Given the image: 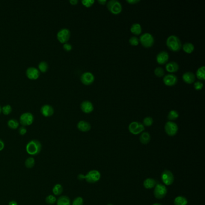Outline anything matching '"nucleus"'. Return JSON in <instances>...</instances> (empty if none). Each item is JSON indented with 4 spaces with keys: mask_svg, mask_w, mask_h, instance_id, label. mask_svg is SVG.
<instances>
[{
    "mask_svg": "<svg viewBox=\"0 0 205 205\" xmlns=\"http://www.w3.org/2000/svg\"><path fill=\"white\" fill-rule=\"evenodd\" d=\"M42 145L37 140H31L26 145V151L30 156H36L41 153Z\"/></svg>",
    "mask_w": 205,
    "mask_h": 205,
    "instance_id": "1",
    "label": "nucleus"
},
{
    "mask_svg": "<svg viewBox=\"0 0 205 205\" xmlns=\"http://www.w3.org/2000/svg\"><path fill=\"white\" fill-rule=\"evenodd\" d=\"M166 45L173 51H179L182 48V43L179 38L175 35H171L167 39Z\"/></svg>",
    "mask_w": 205,
    "mask_h": 205,
    "instance_id": "2",
    "label": "nucleus"
},
{
    "mask_svg": "<svg viewBox=\"0 0 205 205\" xmlns=\"http://www.w3.org/2000/svg\"><path fill=\"white\" fill-rule=\"evenodd\" d=\"M33 114L30 112L22 113L19 117V123L23 126H28L31 125L34 122Z\"/></svg>",
    "mask_w": 205,
    "mask_h": 205,
    "instance_id": "3",
    "label": "nucleus"
},
{
    "mask_svg": "<svg viewBox=\"0 0 205 205\" xmlns=\"http://www.w3.org/2000/svg\"><path fill=\"white\" fill-rule=\"evenodd\" d=\"M108 10L114 15H118L122 11V4L117 0H110L107 3Z\"/></svg>",
    "mask_w": 205,
    "mask_h": 205,
    "instance_id": "4",
    "label": "nucleus"
},
{
    "mask_svg": "<svg viewBox=\"0 0 205 205\" xmlns=\"http://www.w3.org/2000/svg\"><path fill=\"white\" fill-rule=\"evenodd\" d=\"M139 41L141 45L145 48H150L153 46L155 42L154 36L149 33H145L141 35Z\"/></svg>",
    "mask_w": 205,
    "mask_h": 205,
    "instance_id": "5",
    "label": "nucleus"
},
{
    "mask_svg": "<svg viewBox=\"0 0 205 205\" xmlns=\"http://www.w3.org/2000/svg\"><path fill=\"white\" fill-rule=\"evenodd\" d=\"M70 31L69 29L66 28H61L58 31L57 34V40L59 41V42L63 44L68 43L70 39Z\"/></svg>",
    "mask_w": 205,
    "mask_h": 205,
    "instance_id": "6",
    "label": "nucleus"
},
{
    "mask_svg": "<svg viewBox=\"0 0 205 205\" xmlns=\"http://www.w3.org/2000/svg\"><path fill=\"white\" fill-rule=\"evenodd\" d=\"M128 129L131 134L137 135L141 133L145 130V126L140 122H132L129 124Z\"/></svg>",
    "mask_w": 205,
    "mask_h": 205,
    "instance_id": "7",
    "label": "nucleus"
},
{
    "mask_svg": "<svg viewBox=\"0 0 205 205\" xmlns=\"http://www.w3.org/2000/svg\"><path fill=\"white\" fill-rule=\"evenodd\" d=\"M167 193V189L166 187L161 184H157L155 187L154 196L158 199H162L165 197Z\"/></svg>",
    "mask_w": 205,
    "mask_h": 205,
    "instance_id": "8",
    "label": "nucleus"
},
{
    "mask_svg": "<svg viewBox=\"0 0 205 205\" xmlns=\"http://www.w3.org/2000/svg\"><path fill=\"white\" fill-rule=\"evenodd\" d=\"M165 131L169 136H174L178 131V125L172 121L167 122L165 125Z\"/></svg>",
    "mask_w": 205,
    "mask_h": 205,
    "instance_id": "9",
    "label": "nucleus"
},
{
    "mask_svg": "<svg viewBox=\"0 0 205 205\" xmlns=\"http://www.w3.org/2000/svg\"><path fill=\"white\" fill-rule=\"evenodd\" d=\"M101 178V173L96 170L89 171L84 177L86 181L90 184H94L99 181Z\"/></svg>",
    "mask_w": 205,
    "mask_h": 205,
    "instance_id": "10",
    "label": "nucleus"
},
{
    "mask_svg": "<svg viewBox=\"0 0 205 205\" xmlns=\"http://www.w3.org/2000/svg\"><path fill=\"white\" fill-rule=\"evenodd\" d=\"M161 179L163 183L165 185H171L174 182V178L173 174L171 171L168 170H165L162 172Z\"/></svg>",
    "mask_w": 205,
    "mask_h": 205,
    "instance_id": "11",
    "label": "nucleus"
},
{
    "mask_svg": "<svg viewBox=\"0 0 205 205\" xmlns=\"http://www.w3.org/2000/svg\"><path fill=\"white\" fill-rule=\"evenodd\" d=\"M26 76L30 80H36L39 77L41 72L39 69L34 67H29L26 70Z\"/></svg>",
    "mask_w": 205,
    "mask_h": 205,
    "instance_id": "12",
    "label": "nucleus"
},
{
    "mask_svg": "<svg viewBox=\"0 0 205 205\" xmlns=\"http://www.w3.org/2000/svg\"><path fill=\"white\" fill-rule=\"evenodd\" d=\"M80 79L83 84L87 86L90 85L94 82V75L92 72H86L81 75V76L80 77Z\"/></svg>",
    "mask_w": 205,
    "mask_h": 205,
    "instance_id": "13",
    "label": "nucleus"
},
{
    "mask_svg": "<svg viewBox=\"0 0 205 205\" xmlns=\"http://www.w3.org/2000/svg\"><path fill=\"white\" fill-rule=\"evenodd\" d=\"M163 81L166 86H174L178 82V78L173 74H169L163 78Z\"/></svg>",
    "mask_w": 205,
    "mask_h": 205,
    "instance_id": "14",
    "label": "nucleus"
},
{
    "mask_svg": "<svg viewBox=\"0 0 205 205\" xmlns=\"http://www.w3.org/2000/svg\"><path fill=\"white\" fill-rule=\"evenodd\" d=\"M41 113L45 117H50L54 113V109L51 105L49 104H45L42 106L41 108Z\"/></svg>",
    "mask_w": 205,
    "mask_h": 205,
    "instance_id": "15",
    "label": "nucleus"
},
{
    "mask_svg": "<svg viewBox=\"0 0 205 205\" xmlns=\"http://www.w3.org/2000/svg\"><path fill=\"white\" fill-rule=\"evenodd\" d=\"M80 108L83 112L87 113V114L92 112L94 110L93 105L90 101H83L80 105Z\"/></svg>",
    "mask_w": 205,
    "mask_h": 205,
    "instance_id": "16",
    "label": "nucleus"
},
{
    "mask_svg": "<svg viewBox=\"0 0 205 205\" xmlns=\"http://www.w3.org/2000/svg\"><path fill=\"white\" fill-rule=\"evenodd\" d=\"M169 59V55L168 52L165 51L160 52L156 55V61L160 64H165Z\"/></svg>",
    "mask_w": 205,
    "mask_h": 205,
    "instance_id": "17",
    "label": "nucleus"
},
{
    "mask_svg": "<svg viewBox=\"0 0 205 205\" xmlns=\"http://www.w3.org/2000/svg\"><path fill=\"white\" fill-rule=\"evenodd\" d=\"M184 81L187 84H192L195 82L196 75L192 72H186L182 75Z\"/></svg>",
    "mask_w": 205,
    "mask_h": 205,
    "instance_id": "18",
    "label": "nucleus"
},
{
    "mask_svg": "<svg viewBox=\"0 0 205 205\" xmlns=\"http://www.w3.org/2000/svg\"><path fill=\"white\" fill-rule=\"evenodd\" d=\"M77 128L81 132H88L91 129V125L88 122L84 120L79 121L77 124Z\"/></svg>",
    "mask_w": 205,
    "mask_h": 205,
    "instance_id": "19",
    "label": "nucleus"
},
{
    "mask_svg": "<svg viewBox=\"0 0 205 205\" xmlns=\"http://www.w3.org/2000/svg\"><path fill=\"white\" fill-rule=\"evenodd\" d=\"M179 64L175 61H170L167 63L165 65V69L167 72L170 73H174L179 70Z\"/></svg>",
    "mask_w": 205,
    "mask_h": 205,
    "instance_id": "20",
    "label": "nucleus"
},
{
    "mask_svg": "<svg viewBox=\"0 0 205 205\" xmlns=\"http://www.w3.org/2000/svg\"><path fill=\"white\" fill-rule=\"evenodd\" d=\"M57 205H71L70 200L66 196H61L57 199Z\"/></svg>",
    "mask_w": 205,
    "mask_h": 205,
    "instance_id": "21",
    "label": "nucleus"
},
{
    "mask_svg": "<svg viewBox=\"0 0 205 205\" xmlns=\"http://www.w3.org/2000/svg\"><path fill=\"white\" fill-rule=\"evenodd\" d=\"M140 141L141 143H142L143 145L148 144L150 141V134L147 132H143L140 137Z\"/></svg>",
    "mask_w": 205,
    "mask_h": 205,
    "instance_id": "22",
    "label": "nucleus"
},
{
    "mask_svg": "<svg viewBox=\"0 0 205 205\" xmlns=\"http://www.w3.org/2000/svg\"><path fill=\"white\" fill-rule=\"evenodd\" d=\"M156 180L152 178H147L144 181L143 185L146 189H151L154 188L156 185Z\"/></svg>",
    "mask_w": 205,
    "mask_h": 205,
    "instance_id": "23",
    "label": "nucleus"
},
{
    "mask_svg": "<svg viewBox=\"0 0 205 205\" xmlns=\"http://www.w3.org/2000/svg\"><path fill=\"white\" fill-rule=\"evenodd\" d=\"M63 192V187L60 184H55L52 188V193L54 196H60Z\"/></svg>",
    "mask_w": 205,
    "mask_h": 205,
    "instance_id": "24",
    "label": "nucleus"
},
{
    "mask_svg": "<svg viewBox=\"0 0 205 205\" xmlns=\"http://www.w3.org/2000/svg\"><path fill=\"white\" fill-rule=\"evenodd\" d=\"M131 31L135 35H139L141 34L142 32L141 26L138 23L133 24L131 27Z\"/></svg>",
    "mask_w": 205,
    "mask_h": 205,
    "instance_id": "25",
    "label": "nucleus"
},
{
    "mask_svg": "<svg viewBox=\"0 0 205 205\" xmlns=\"http://www.w3.org/2000/svg\"><path fill=\"white\" fill-rule=\"evenodd\" d=\"M183 50L187 54H191L194 50V45L191 42H186L182 46Z\"/></svg>",
    "mask_w": 205,
    "mask_h": 205,
    "instance_id": "26",
    "label": "nucleus"
},
{
    "mask_svg": "<svg viewBox=\"0 0 205 205\" xmlns=\"http://www.w3.org/2000/svg\"><path fill=\"white\" fill-rule=\"evenodd\" d=\"M187 203H188V200L184 197H177L175 198L174 200V205H187Z\"/></svg>",
    "mask_w": 205,
    "mask_h": 205,
    "instance_id": "27",
    "label": "nucleus"
},
{
    "mask_svg": "<svg viewBox=\"0 0 205 205\" xmlns=\"http://www.w3.org/2000/svg\"><path fill=\"white\" fill-rule=\"evenodd\" d=\"M196 77L200 80L205 79V67L202 66L197 70Z\"/></svg>",
    "mask_w": 205,
    "mask_h": 205,
    "instance_id": "28",
    "label": "nucleus"
},
{
    "mask_svg": "<svg viewBox=\"0 0 205 205\" xmlns=\"http://www.w3.org/2000/svg\"><path fill=\"white\" fill-rule=\"evenodd\" d=\"M7 126L9 128L12 129H17L19 128V122L17 120L12 119L8 120L7 122Z\"/></svg>",
    "mask_w": 205,
    "mask_h": 205,
    "instance_id": "29",
    "label": "nucleus"
},
{
    "mask_svg": "<svg viewBox=\"0 0 205 205\" xmlns=\"http://www.w3.org/2000/svg\"><path fill=\"white\" fill-rule=\"evenodd\" d=\"M48 69H49L48 64L47 63V62L45 61H41L38 64V69L40 71V72L46 73L48 71Z\"/></svg>",
    "mask_w": 205,
    "mask_h": 205,
    "instance_id": "30",
    "label": "nucleus"
},
{
    "mask_svg": "<svg viewBox=\"0 0 205 205\" xmlns=\"http://www.w3.org/2000/svg\"><path fill=\"white\" fill-rule=\"evenodd\" d=\"M179 112L178 111L174 110H172L169 112L167 115V119L170 121L174 120L179 117Z\"/></svg>",
    "mask_w": 205,
    "mask_h": 205,
    "instance_id": "31",
    "label": "nucleus"
},
{
    "mask_svg": "<svg viewBox=\"0 0 205 205\" xmlns=\"http://www.w3.org/2000/svg\"><path fill=\"white\" fill-rule=\"evenodd\" d=\"M35 165V159L33 156L28 157L25 161V165L28 169H32Z\"/></svg>",
    "mask_w": 205,
    "mask_h": 205,
    "instance_id": "32",
    "label": "nucleus"
},
{
    "mask_svg": "<svg viewBox=\"0 0 205 205\" xmlns=\"http://www.w3.org/2000/svg\"><path fill=\"white\" fill-rule=\"evenodd\" d=\"M45 202L48 205H54L57 202V198L55 196H54L52 194H50L46 197Z\"/></svg>",
    "mask_w": 205,
    "mask_h": 205,
    "instance_id": "33",
    "label": "nucleus"
},
{
    "mask_svg": "<svg viewBox=\"0 0 205 205\" xmlns=\"http://www.w3.org/2000/svg\"><path fill=\"white\" fill-rule=\"evenodd\" d=\"M12 112V108L10 105H5L2 107V113L4 115L7 116Z\"/></svg>",
    "mask_w": 205,
    "mask_h": 205,
    "instance_id": "34",
    "label": "nucleus"
},
{
    "mask_svg": "<svg viewBox=\"0 0 205 205\" xmlns=\"http://www.w3.org/2000/svg\"><path fill=\"white\" fill-rule=\"evenodd\" d=\"M154 72H155V74L156 77H159V78H161V77H163L164 74H165V72H164V69L161 68V67H157L156 68L155 70H154Z\"/></svg>",
    "mask_w": 205,
    "mask_h": 205,
    "instance_id": "35",
    "label": "nucleus"
},
{
    "mask_svg": "<svg viewBox=\"0 0 205 205\" xmlns=\"http://www.w3.org/2000/svg\"><path fill=\"white\" fill-rule=\"evenodd\" d=\"M154 123V120L151 117H145L143 119V125L146 126H150Z\"/></svg>",
    "mask_w": 205,
    "mask_h": 205,
    "instance_id": "36",
    "label": "nucleus"
},
{
    "mask_svg": "<svg viewBox=\"0 0 205 205\" xmlns=\"http://www.w3.org/2000/svg\"><path fill=\"white\" fill-rule=\"evenodd\" d=\"M84 200L81 197H77L72 202V205H83Z\"/></svg>",
    "mask_w": 205,
    "mask_h": 205,
    "instance_id": "37",
    "label": "nucleus"
},
{
    "mask_svg": "<svg viewBox=\"0 0 205 205\" xmlns=\"http://www.w3.org/2000/svg\"><path fill=\"white\" fill-rule=\"evenodd\" d=\"M129 42L132 46H137L139 43V39L136 36H132L129 39Z\"/></svg>",
    "mask_w": 205,
    "mask_h": 205,
    "instance_id": "38",
    "label": "nucleus"
},
{
    "mask_svg": "<svg viewBox=\"0 0 205 205\" xmlns=\"http://www.w3.org/2000/svg\"><path fill=\"white\" fill-rule=\"evenodd\" d=\"M81 2L86 7H90L94 4V0H82Z\"/></svg>",
    "mask_w": 205,
    "mask_h": 205,
    "instance_id": "39",
    "label": "nucleus"
},
{
    "mask_svg": "<svg viewBox=\"0 0 205 205\" xmlns=\"http://www.w3.org/2000/svg\"><path fill=\"white\" fill-rule=\"evenodd\" d=\"M203 87V84L202 82L200 81H196L194 82V88L197 90H202V88Z\"/></svg>",
    "mask_w": 205,
    "mask_h": 205,
    "instance_id": "40",
    "label": "nucleus"
},
{
    "mask_svg": "<svg viewBox=\"0 0 205 205\" xmlns=\"http://www.w3.org/2000/svg\"><path fill=\"white\" fill-rule=\"evenodd\" d=\"M18 132L21 136H24L27 132V129L25 126H21L18 128Z\"/></svg>",
    "mask_w": 205,
    "mask_h": 205,
    "instance_id": "41",
    "label": "nucleus"
},
{
    "mask_svg": "<svg viewBox=\"0 0 205 205\" xmlns=\"http://www.w3.org/2000/svg\"><path fill=\"white\" fill-rule=\"evenodd\" d=\"M63 49L66 51H70L72 50V46L70 44H69L68 43H66L63 44Z\"/></svg>",
    "mask_w": 205,
    "mask_h": 205,
    "instance_id": "42",
    "label": "nucleus"
},
{
    "mask_svg": "<svg viewBox=\"0 0 205 205\" xmlns=\"http://www.w3.org/2000/svg\"><path fill=\"white\" fill-rule=\"evenodd\" d=\"M4 147H5L4 142L2 141V140L0 138V152L4 149Z\"/></svg>",
    "mask_w": 205,
    "mask_h": 205,
    "instance_id": "43",
    "label": "nucleus"
},
{
    "mask_svg": "<svg viewBox=\"0 0 205 205\" xmlns=\"http://www.w3.org/2000/svg\"><path fill=\"white\" fill-rule=\"evenodd\" d=\"M140 1V0H126L127 2H128L129 4H136V3L139 2Z\"/></svg>",
    "mask_w": 205,
    "mask_h": 205,
    "instance_id": "44",
    "label": "nucleus"
},
{
    "mask_svg": "<svg viewBox=\"0 0 205 205\" xmlns=\"http://www.w3.org/2000/svg\"><path fill=\"white\" fill-rule=\"evenodd\" d=\"M69 2H70L72 5L75 6V5H77V4H78V0H70V1H69Z\"/></svg>",
    "mask_w": 205,
    "mask_h": 205,
    "instance_id": "45",
    "label": "nucleus"
},
{
    "mask_svg": "<svg viewBox=\"0 0 205 205\" xmlns=\"http://www.w3.org/2000/svg\"><path fill=\"white\" fill-rule=\"evenodd\" d=\"M98 2L101 4V5H105L106 3H107V0H98Z\"/></svg>",
    "mask_w": 205,
    "mask_h": 205,
    "instance_id": "46",
    "label": "nucleus"
},
{
    "mask_svg": "<svg viewBox=\"0 0 205 205\" xmlns=\"http://www.w3.org/2000/svg\"><path fill=\"white\" fill-rule=\"evenodd\" d=\"M9 205H18L15 200H11L9 203Z\"/></svg>",
    "mask_w": 205,
    "mask_h": 205,
    "instance_id": "47",
    "label": "nucleus"
},
{
    "mask_svg": "<svg viewBox=\"0 0 205 205\" xmlns=\"http://www.w3.org/2000/svg\"><path fill=\"white\" fill-rule=\"evenodd\" d=\"M84 177H85V176H84L83 174H79L78 176V178L79 180H82L84 179Z\"/></svg>",
    "mask_w": 205,
    "mask_h": 205,
    "instance_id": "48",
    "label": "nucleus"
},
{
    "mask_svg": "<svg viewBox=\"0 0 205 205\" xmlns=\"http://www.w3.org/2000/svg\"><path fill=\"white\" fill-rule=\"evenodd\" d=\"M1 112H2V107H1V105H0V114L1 113Z\"/></svg>",
    "mask_w": 205,
    "mask_h": 205,
    "instance_id": "49",
    "label": "nucleus"
},
{
    "mask_svg": "<svg viewBox=\"0 0 205 205\" xmlns=\"http://www.w3.org/2000/svg\"><path fill=\"white\" fill-rule=\"evenodd\" d=\"M153 205H162L161 204H160V203H155V204H154Z\"/></svg>",
    "mask_w": 205,
    "mask_h": 205,
    "instance_id": "50",
    "label": "nucleus"
},
{
    "mask_svg": "<svg viewBox=\"0 0 205 205\" xmlns=\"http://www.w3.org/2000/svg\"><path fill=\"white\" fill-rule=\"evenodd\" d=\"M112 205V204H108V205Z\"/></svg>",
    "mask_w": 205,
    "mask_h": 205,
    "instance_id": "51",
    "label": "nucleus"
}]
</instances>
